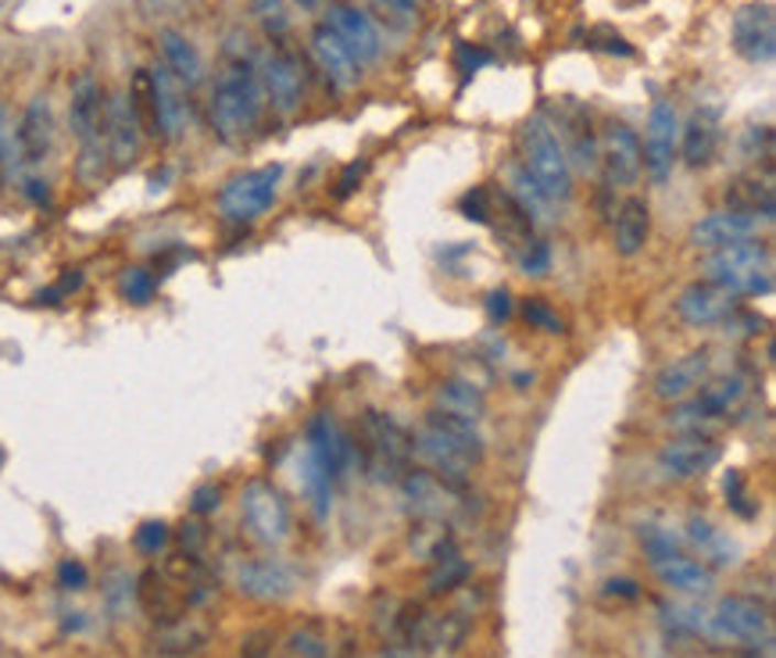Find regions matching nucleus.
Here are the masks:
<instances>
[{"mask_svg":"<svg viewBox=\"0 0 776 658\" xmlns=\"http://www.w3.org/2000/svg\"><path fill=\"white\" fill-rule=\"evenodd\" d=\"M605 591H609V594H620V597H637V594H641L634 580H609Z\"/></svg>","mask_w":776,"mask_h":658,"instance_id":"53","label":"nucleus"},{"mask_svg":"<svg viewBox=\"0 0 776 658\" xmlns=\"http://www.w3.org/2000/svg\"><path fill=\"white\" fill-rule=\"evenodd\" d=\"M601 157H605L609 179L615 186H634L641 179V172H644L641 136L626 122H612L605 129V140H601Z\"/></svg>","mask_w":776,"mask_h":658,"instance_id":"20","label":"nucleus"},{"mask_svg":"<svg viewBox=\"0 0 776 658\" xmlns=\"http://www.w3.org/2000/svg\"><path fill=\"white\" fill-rule=\"evenodd\" d=\"M523 172L537 183V190L558 205V200L572 197V168L562 140L555 136L551 122L544 114H534L523 125Z\"/></svg>","mask_w":776,"mask_h":658,"instance_id":"4","label":"nucleus"},{"mask_svg":"<svg viewBox=\"0 0 776 658\" xmlns=\"http://www.w3.org/2000/svg\"><path fill=\"white\" fill-rule=\"evenodd\" d=\"M312 54H315V65L326 72V79L334 83L337 90H351L358 83V62L329 25L312 29Z\"/></svg>","mask_w":776,"mask_h":658,"instance_id":"24","label":"nucleus"},{"mask_svg":"<svg viewBox=\"0 0 776 658\" xmlns=\"http://www.w3.org/2000/svg\"><path fill=\"white\" fill-rule=\"evenodd\" d=\"M151 72V108H154V136L162 140H179L186 129V90L176 83V76L165 65H154Z\"/></svg>","mask_w":776,"mask_h":658,"instance_id":"17","label":"nucleus"},{"mask_svg":"<svg viewBox=\"0 0 776 658\" xmlns=\"http://www.w3.org/2000/svg\"><path fill=\"white\" fill-rule=\"evenodd\" d=\"M437 412H448V415H458V419L477 423L487 415V397L477 383L448 380V383H440V391H437Z\"/></svg>","mask_w":776,"mask_h":658,"instance_id":"32","label":"nucleus"},{"mask_svg":"<svg viewBox=\"0 0 776 658\" xmlns=\"http://www.w3.org/2000/svg\"><path fill=\"white\" fill-rule=\"evenodd\" d=\"M487 62H491V51L469 47V43H462V47H458V68H462V76H472V72L483 68Z\"/></svg>","mask_w":776,"mask_h":658,"instance_id":"50","label":"nucleus"},{"mask_svg":"<svg viewBox=\"0 0 776 658\" xmlns=\"http://www.w3.org/2000/svg\"><path fill=\"white\" fill-rule=\"evenodd\" d=\"M205 540H208V529L200 526V523H183V529H179V548H183V555H200V548H205Z\"/></svg>","mask_w":776,"mask_h":658,"instance_id":"49","label":"nucleus"},{"mask_svg":"<svg viewBox=\"0 0 776 658\" xmlns=\"http://www.w3.org/2000/svg\"><path fill=\"white\" fill-rule=\"evenodd\" d=\"M706 279L734 297L773 294V251L763 240H741L706 257Z\"/></svg>","mask_w":776,"mask_h":658,"instance_id":"3","label":"nucleus"},{"mask_svg":"<svg viewBox=\"0 0 776 658\" xmlns=\"http://www.w3.org/2000/svg\"><path fill=\"white\" fill-rule=\"evenodd\" d=\"M487 315H491L494 322H505L512 315V294L509 290H491V297H487Z\"/></svg>","mask_w":776,"mask_h":658,"instance_id":"51","label":"nucleus"},{"mask_svg":"<svg viewBox=\"0 0 776 658\" xmlns=\"http://www.w3.org/2000/svg\"><path fill=\"white\" fill-rule=\"evenodd\" d=\"M720 454H723V448L715 443V437L680 434L669 443H663V451H658V469H663L669 480H695L720 462Z\"/></svg>","mask_w":776,"mask_h":658,"instance_id":"13","label":"nucleus"},{"mask_svg":"<svg viewBox=\"0 0 776 658\" xmlns=\"http://www.w3.org/2000/svg\"><path fill=\"white\" fill-rule=\"evenodd\" d=\"M105 90L94 72H79L72 83V100H68V125L72 136L79 140V162L76 176L79 183H97L105 176L108 165V140H105Z\"/></svg>","mask_w":776,"mask_h":658,"instance_id":"2","label":"nucleus"},{"mask_svg":"<svg viewBox=\"0 0 776 658\" xmlns=\"http://www.w3.org/2000/svg\"><path fill=\"white\" fill-rule=\"evenodd\" d=\"M677 147H680V119L677 108L669 100H655V108L648 114V133H644V172L655 183H666L673 176V165H677Z\"/></svg>","mask_w":776,"mask_h":658,"instance_id":"9","label":"nucleus"},{"mask_svg":"<svg viewBox=\"0 0 776 658\" xmlns=\"http://www.w3.org/2000/svg\"><path fill=\"white\" fill-rule=\"evenodd\" d=\"M297 4H300V8H305V11H315V8H319V4H323V0H297Z\"/></svg>","mask_w":776,"mask_h":658,"instance_id":"57","label":"nucleus"},{"mask_svg":"<svg viewBox=\"0 0 776 658\" xmlns=\"http://www.w3.org/2000/svg\"><path fill=\"white\" fill-rule=\"evenodd\" d=\"M758 637H769V608L758 597L730 594L709 612V640L758 644Z\"/></svg>","mask_w":776,"mask_h":658,"instance_id":"8","label":"nucleus"},{"mask_svg":"<svg viewBox=\"0 0 776 658\" xmlns=\"http://www.w3.org/2000/svg\"><path fill=\"white\" fill-rule=\"evenodd\" d=\"M222 505V486L219 483H200L194 497H190V512L194 515H211V512H219Z\"/></svg>","mask_w":776,"mask_h":658,"instance_id":"48","label":"nucleus"},{"mask_svg":"<svg viewBox=\"0 0 776 658\" xmlns=\"http://www.w3.org/2000/svg\"><path fill=\"white\" fill-rule=\"evenodd\" d=\"M105 140H108V157L114 168H129L140 154L143 125L136 119V108L129 94H114L105 108Z\"/></svg>","mask_w":776,"mask_h":658,"instance_id":"15","label":"nucleus"},{"mask_svg":"<svg viewBox=\"0 0 776 658\" xmlns=\"http://www.w3.org/2000/svg\"><path fill=\"white\" fill-rule=\"evenodd\" d=\"M652 237V208L644 197H626L615 215V251L623 257H634L644 251V243Z\"/></svg>","mask_w":776,"mask_h":658,"instance_id":"27","label":"nucleus"},{"mask_svg":"<svg viewBox=\"0 0 776 658\" xmlns=\"http://www.w3.org/2000/svg\"><path fill=\"white\" fill-rule=\"evenodd\" d=\"M251 11L272 40H283L286 33H291V14H286L283 0H251Z\"/></svg>","mask_w":776,"mask_h":658,"instance_id":"39","label":"nucleus"},{"mask_svg":"<svg viewBox=\"0 0 776 658\" xmlns=\"http://www.w3.org/2000/svg\"><path fill=\"white\" fill-rule=\"evenodd\" d=\"M326 25L334 29L337 40L351 51V57L358 65H372L383 54V40L380 29L372 25V19L354 4H343V0H334L326 8Z\"/></svg>","mask_w":776,"mask_h":658,"instance_id":"12","label":"nucleus"},{"mask_svg":"<svg viewBox=\"0 0 776 658\" xmlns=\"http://www.w3.org/2000/svg\"><path fill=\"white\" fill-rule=\"evenodd\" d=\"M240 515L243 526L251 529L254 540L276 548L286 537H291V505L280 494V486H272L269 480H251L240 494Z\"/></svg>","mask_w":776,"mask_h":658,"instance_id":"7","label":"nucleus"},{"mask_svg":"<svg viewBox=\"0 0 776 658\" xmlns=\"http://www.w3.org/2000/svg\"><path fill=\"white\" fill-rule=\"evenodd\" d=\"M437 569L429 572V591L434 594H448V591H458V586H466V580L472 577V566L466 562L462 555H458V548L451 544V548H444L437 558Z\"/></svg>","mask_w":776,"mask_h":658,"instance_id":"36","label":"nucleus"},{"mask_svg":"<svg viewBox=\"0 0 776 658\" xmlns=\"http://www.w3.org/2000/svg\"><path fill=\"white\" fill-rule=\"evenodd\" d=\"M523 315H526V322H529V326L544 329V333H562V319H558V315L548 308V300H540V297L526 300Z\"/></svg>","mask_w":776,"mask_h":658,"instance_id":"44","label":"nucleus"},{"mask_svg":"<svg viewBox=\"0 0 776 658\" xmlns=\"http://www.w3.org/2000/svg\"><path fill=\"white\" fill-rule=\"evenodd\" d=\"M669 426L677 434H698V437H715L726 426V419L720 415V408L709 405L701 394H691L677 401V408L669 412Z\"/></svg>","mask_w":776,"mask_h":658,"instance_id":"30","label":"nucleus"},{"mask_svg":"<svg viewBox=\"0 0 776 658\" xmlns=\"http://www.w3.org/2000/svg\"><path fill=\"white\" fill-rule=\"evenodd\" d=\"M0 465H4V448H0Z\"/></svg>","mask_w":776,"mask_h":658,"instance_id":"58","label":"nucleus"},{"mask_svg":"<svg viewBox=\"0 0 776 658\" xmlns=\"http://www.w3.org/2000/svg\"><path fill=\"white\" fill-rule=\"evenodd\" d=\"M558 125L566 129V136L572 143V162H577L583 172H594L601 162V140L591 125V114H587L580 105L566 100V119H558Z\"/></svg>","mask_w":776,"mask_h":658,"instance_id":"29","label":"nucleus"},{"mask_svg":"<svg viewBox=\"0 0 776 658\" xmlns=\"http://www.w3.org/2000/svg\"><path fill=\"white\" fill-rule=\"evenodd\" d=\"M520 265H523V272H529V276H544L548 265H551L548 243H544V240H526V251L520 254Z\"/></svg>","mask_w":776,"mask_h":658,"instance_id":"45","label":"nucleus"},{"mask_svg":"<svg viewBox=\"0 0 776 658\" xmlns=\"http://www.w3.org/2000/svg\"><path fill=\"white\" fill-rule=\"evenodd\" d=\"M300 483H305V494H308V501H312L315 515H319V519H326L329 505H334V486H337V483L329 480L326 472L315 465L308 454H305V462H300Z\"/></svg>","mask_w":776,"mask_h":658,"instance_id":"37","label":"nucleus"},{"mask_svg":"<svg viewBox=\"0 0 776 658\" xmlns=\"http://www.w3.org/2000/svg\"><path fill=\"white\" fill-rule=\"evenodd\" d=\"M258 79H262L265 100L280 114H294L300 108V97H305V76H300V65L294 54L286 51H269L258 57Z\"/></svg>","mask_w":776,"mask_h":658,"instance_id":"11","label":"nucleus"},{"mask_svg":"<svg viewBox=\"0 0 776 658\" xmlns=\"http://www.w3.org/2000/svg\"><path fill=\"white\" fill-rule=\"evenodd\" d=\"M362 172H365V162H354V165L343 168V176H340V183H337V197H348L354 186H358V179H362Z\"/></svg>","mask_w":776,"mask_h":658,"instance_id":"52","label":"nucleus"},{"mask_svg":"<svg viewBox=\"0 0 776 658\" xmlns=\"http://www.w3.org/2000/svg\"><path fill=\"white\" fill-rule=\"evenodd\" d=\"M57 583H62V591H86L90 572H86V566L76 562V558H65V562L57 566Z\"/></svg>","mask_w":776,"mask_h":658,"instance_id":"47","label":"nucleus"},{"mask_svg":"<svg viewBox=\"0 0 776 658\" xmlns=\"http://www.w3.org/2000/svg\"><path fill=\"white\" fill-rule=\"evenodd\" d=\"M119 290L129 305H151L154 290H157V279L151 276L147 268H125L122 279H119Z\"/></svg>","mask_w":776,"mask_h":658,"instance_id":"40","label":"nucleus"},{"mask_svg":"<svg viewBox=\"0 0 776 658\" xmlns=\"http://www.w3.org/2000/svg\"><path fill=\"white\" fill-rule=\"evenodd\" d=\"M157 47H162V65L176 76V83L183 90H194L205 79V62H200V54L190 40L176 29H165L162 36H157Z\"/></svg>","mask_w":776,"mask_h":658,"instance_id":"25","label":"nucleus"},{"mask_svg":"<svg viewBox=\"0 0 776 658\" xmlns=\"http://www.w3.org/2000/svg\"><path fill=\"white\" fill-rule=\"evenodd\" d=\"M51 143H54V114L47 97H36L22 114L19 133H14V147H19L25 165H40L51 154Z\"/></svg>","mask_w":776,"mask_h":658,"instance_id":"23","label":"nucleus"},{"mask_svg":"<svg viewBox=\"0 0 776 658\" xmlns=\"http://www.w3.org/2000/svg\"><path fill=\"white\" fill-rule=\"evenodd\" d=\"M458 211L472 222H491V194H487L483 186H477V190H469L462 200H458Z\"/></svg>","mask_w":776,"mask_h":658,"instance_id":"46","label":"nucleus"},{"mask_svg":"<svg viewBox=\"0 0 776 658\" xmlns=\"http://www.w3.org/2000/svg\"><path fill=\"white\" fill-rule=\"evenodd\" d=\"M4 136H8V108L0 105V151H4Z\"/></svg>","mask_w":776,"mask_h":658,"instance_id":"56","label":"nucleus"},{"mask_svg":"<svg viewBox=\"0 0 776 658\" xmlns=\"http://www.w3.org/2000/svg\"><path fill=\"white\" fill-rule=\"evenodd\" d=\"M168 540H172V529H168L162 519L143 523V526L136 529V537H133V544H136L140 555H162V551L168 548Z\"/></svg>","mask_w":776,"mask_h":658,"instance_id":"41","label":"nucleus"},{"mask_svg":"<svg viewBox=\"0 0 776 658\" xmlns=\"http://www.w3.org/2000/svg\"><path fill=\"white\" fill-rule=\"evenodd\" d=\"M655 572L666 586H673V591H680V594H691V597L709 594L715 583V572L706 562H698V558L684 555V551L666 558V562H658Z\"/></svg>","mask_w":776,"mask_h":658,"instance_id":"28","label":"nucleus"},{"mask_svg":"<svg viewBox=\"0 0 776 658\" xmlns=\"http://www.w3.org/2000/svg\"><path fill=\"white\" fill-rule=\"evenodd\" d=\"M715 147H720V125H715V114L695 111L691 119H687V125L680 129L677 157H684L691 168H701L715 157Z\"/></svg>","mask_w":776,"mask_h":658,"instance_id":"26","label":"nucleus"},{"mask_svg":"<svg viewBox=\"0 0 776 658\" xmlns=\"http://www.w3.org/2000/svg\"><path fill=\"white\" fill-rule=\"evenodd\" d=\"M237 586L254 601H280L294 591V572L276 558H251L237 569Z\"/></svg>","mask_w":776,"mask_h":658,"instance_id":"22","label":"nucleus"},{"mask_svg":"<svg viewBox=\"0 0 776 658\" xmlns=\"http://www.w3.org/2000/svg\"><path fill=\"white\" fill-rule=\"evenodd\" d=\"M283 179V165H262L248 168L229 179L219 190V215L229 222H254L276 205Z\"/></svg>","mask_w":776,"mask_h":658,"instance_id":"6","label":"nucleus"},{"mask_svg":"<svg viewBox=\"0 0 776 658\" xmlns=\"http://www.w3.org/2000/svg\"><path fill=\"white\" fill-rule=\"evenodd\" d=\"M734 51L752 65H769L776 57V19L769 4H744L734 14Z\"/></svg>","mask_w":776,"mask_h":658,"instance_id":"14","label":"nucleus"},{"mask_svg":"<svg viewBox=\"0 0 776 658\" xmlns=\"http://www.w3.org/2000/svg\"><path fill=\"white\" fill-rule=\"evenodd\" d=\"M362 440H365V465L372 472V480L401 483V476L412 469V434L408 429L401 426L394 415L365 412Z\"/></svg>","mask_w":776,"mask_h":658,"instance_id":"5","label":"nucleus"},{"mask_svg":"<svg viewBox=\"0 0 776 658\" xmlns=\"http://www.w3.org/2000/svg\"><path fill=\"white\" fill-rule=\"evenodd\" d=\"M687 540H691L695 548L701 551V562H706L709 569L712 566H734L737 562L734 540L723 537L720 529H715L709 519H701V515H695V519L687 523Z\"/></svg>","mask_w":776,"mask_h":658,"instance_id":"33","label":"nucleus"},{"mask_svg":"<svg viewBox=\"0 0 776 658\" xmlns=\"http://www.w3.org/2000/svg\"><path fill=\"white\" fill-rule=\"evenodd\" d=\"M698 394L706 397L709 405L720 408L723 419H730V415L741 412V405H744V401H748V380H744L741 372H730V376L709 380Z\"/></svg>","mask_w":776,"mask_h":658,"instance_id":"35","label":"nucleus"},{"mask_svg":"<svg viewBox=\"0 0 776 658\" xmlns=\"http://www.w3.org/2000/svg\"><path fill=\"white\" fill-rule=\"evenodd\" d=\"M712 380V354L709 351H687L655 376V397L658 401H684L698 394Z\"/></svg>","mask_w":776,"mask_h":658,"instance_id":"19","label":"nucleus"},{"mask_svg":"<svg viewBox=\"0 0 776 658\" xmlns=\"http://www.w3.org/2000/svg\"><path fill=\"white\" fill-rule=\"evenodd\" d=\"M291 648L300 658H326V637L315 626H300V629H294Z\"/></svg>","mask_w":776,"mask_h":658,"instance_id":"43","label":"nucleus"},{"mask_svg":"<svg viewBox=\"0 0 776 658\" xmlns=\"http://www.w3.org/2000/svg\"><path fill=\"white\" fill-rule=\"evenodd\" d=\"M755 233H758V222L752 215L723 208V211L706 215V219L691 229V243L698 251H720V248H730V243L755 240Z\"/></svg>","mask_w":776,"mask_h":658,"instance_id":"21","label":"nucleus"},{"mask_svg":"<svg viewBox=\"0 0 776 658\" xmlns=\"http://www.w3.org/2000/svg\"><path fill=\"white\" fill-rule=\"evenodd\" d=\"M641 548H644V555H648L652 569L658 562H666V558L680 555V544L666 526H641Z\"/></svg>","mask_w":776,"mask_h":658,"instance_id":"38","label":"nucleus"},{"mask_svg":"<svg viewBox=\"0 0 776 658\" xmlns=\"http://www.w3.org/2000/svg\"><path fill=\"white\" fill-rule=\"evenodd\" d=\"M376 4L394 14H415V0H376Z\"/></svg>","mask_w":776,"mask_h":658,"instance_id":"54","label":"nucleus"},{"mask_svg":"<svg viewBox=\"0 0 776 658\" xmlns=\"http://www.w3.org/2000/svg\"><path fill=\"white\" fill-rule=\"evenodd\" d=\"M455 483L440 480L429 469H408L401 476V497L415 519H444L455 508Z\"/></svg>","mask_w":776,"mask_h":658,"instance_id":"16","label":"nucleus"},{"mask_svg":"<svg viewBox=\"0 0 776 658\" xmlns=\"http://www.w3.org/2000/svg\"><path fill=\"white\" fill-rule=\"evenodd\" d=\"M677 311L687 326H723L730 322V315L737 311V297L723 290V286H715L709 279L701 283H691L687 290L677 297Z\"/></svg>","mask_w":776,"mask_h":658,"instance_id":"18","label":"nucleus"},{"mask_svg":"<svg viewBox=\"0 0 776 658\" xmlns=\"http://www.w3.org/2000/svg\"><path fill=\"white\" fill-rule=\"evenodd\" d=\"M29 200H36V205H47V183H40V179H29Z\"/></svg>","mask_w":776,"mask_h":658,"instance_id":"55","label":"nucleus"},{"mask_svg":"<svg viewBox=\"0 0 776 658\" xmlns=\"http://www.w3.org/2000/svg\"><path fill=\"white\" fill-rule=\"evenodd\" d=\"M265 111V90L258 79V68L243 57H233L211 83L208 119L215 136L222 143H240L254 133L258 119Z\"/></svg>","mask_w":776,"mask_h":658,"instance_id":"1","label":"nucleus"},{"mask_svg":"<svg viewBox=\"0 0 776 658\" xmlns=\"http://www.w3.org/2000/svg\"><path fill=\"white\" fill-rule=\"evenodd\" d=\"M726 501H730V508H734L741 519H755V512L758 505H752V497H748V486H744V476L737 469H730L726 472Z\"/></svg>","mask_w":776,"mask_h":658,"instance_id":"42","label":"nucleus"},{"mask_svg":"<svg viewBox=\"0 0 776 658\" xmlns=\"http://www.w3.org/2000/svg\"><path fill=\"white\" fill-rule=\"evenodd\" d=\"M305 454L326 472L329 480L340 483L351 472L358 451H354L351 434L337 419H329V415H315V419L308 423V451Z\"/></svg>","mask_w":776,"mask_h":658,"instance_id":"10","label":"nucleus"},{"mask_svg":"<svg viewBox=\"0 0 776 658\" xmlns=\"http://www.w3.org/2000/svg\"><path fill=\"white\" fill-rule=\"evenodd\" d=\"M730 208L741 211V215H752L758 222H773V211H776V197H773V183L769 179H741L734 183V190L726 194Z\"/></svg>","mask_w":776,"mask_h":658,"instance_id":"34","label":"nucleus"},{"mask_svg":"<svg viewBox=\"0 0 776 658\" xmlns=\"http://www.w3.org/2000/svg\"><path fill=\"white\" fill-rule=\"evenodd\" d=\"M154 644H157V651L168 658H186L208 644V626H200L197 619H190V615H183V619L162 623Z\"/></svg>","mask_w":776,"mask_h":658,"instance_id":"31","label":"nucleus"}]
</instances>
